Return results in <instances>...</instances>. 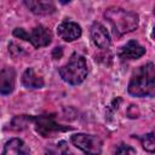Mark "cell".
Returning a JSON list of instances; mask_svg holds the SVG:
<instances>
[{
	"label": "cell",
	"mask_w": 155,
	"mask_h": 155,
	"mask_svg": "<svg viewBox=\"0 0 155 155\" xmlns=\"http://www.w3.org/2000/svg\"><path fill=\"white\" fill-rule=\"evenodd\" d=\"M128 92L136 97L155 96V65L153 63H147L133 73L128 84Z\"/></svg>",
	"instance_id": "1"
},
{
	"label": "cell",
	"mask_w": 155,
	"mask_h": 155,
	"mask_svg": "<svg viewBox=\"0 0 155 155\" xmlns=\"http://www.w3.org/2000/svg\"><path fill=\"white\" fill-rule=\"evenodd\" d=\"M104 16L111 24L116 35H122L134 30L139 22V17L136 12L126 11L121 7H109L104 12Z\"/></svg>",
	"instance_id": "2"
},
{
	"label": "cell",
	"mask_w": 155,
	"mask_h": 155,
	"mask_svg": "<svg viewBox=\"0 0 155 155\" xmlns=\"http://www.w3.org/2000/svg\"><path fill=\"white\" fill-rule=\"evenodd\" d=\"M61 78L70 84V85H79L81 84L85 78L87 76V63L86 59L78 53H73L69 62L59 68Z\"/></svg>",
	"instance_id": "3"
},
{
	"label": "cell",
	"mask_w": 155,
	"mask_h": 155,
	"mask_svg": "<svg viewBox=\"0 0 155 155\" xmlns=\"http://www.w3.org/2000/svg\"><path fill=\"white\" fill-rule=\"evenodd\" d=\"M73 145L82 150L86 155H101L102 153V140L99 137L86 133H76L70 138Z\"/></svg>",
	"instance_id": "4"
},
{
	"label": "cell",
	"mask_w": 155,
	"mask_h": 155,
	"mask_svg": "<svg viewBox=\"0 0 155 155\" xmlns=\"http://www.w3.org/2000/svg\"><path fill=\"white\" fill-rule=\"evenodd\" d=\"M35 130L42 137H53L58 132L71 130V127H63L58 125L52 116H35L33 117Z\"/></svg>",
	"instance_id": "5"
},
{
	"label": "cell",
	"mask_w": 155,
	"mask_h": 155,
	"mask_svg": "<svg viewBox=\"0 0 155 155\" xmlns=\"http://www.w3.org/2000/svg\"><path fill=\"white\" fill-rule=\"evenodd\" d=\"M57 33L64 41H74L81 36V28L75 22L64 21L57 27Z\"/></svg>",
	"instance_id": "6"
},
{
	"label": "cell",
	"mask_w": 155,
	"mask_h": 155,
	"mask_svg": "<svg viewBox=\"0 0 155 155\" xmlns=\"http://www.w3.org/2000/svg\"><path fill=\"white\" fill-rule=\"evenodd\" d=\"M91 38L98 48H108L110 46V36L108 30L101 23H94L91 28Z\"/></svg>",
	"instance_id": "7"
},
{
	"label": "cell",
	"mask_w": 155,
	"mask_h": 155,
	"mask_svg": "<svg viewBox=\"0 0 155 155\" xmlns=\"http://www.w3.org/2000/svg\"><path fill=\"white\" fill-rule=\"evenodd\" d=\"M51 39H52L51 31L44 25L35 27L30 33V42L36 48L47 46L51 42Z\"/></svg>",
	"instance_id": "8"
},
{
	"label": "cell",
	"mask_w": 155,
	"mask_h": 155,
	"mask_svg": "<svg viewBox=\"0 0 155 155\" xmlns=\"http://www.w3.org/2000/svg\"><path fill=\"white\" fill-rule=\"evenodd\" d=\"M2 155H30V153L22 139L12 138L5 144Z\"/></svg>",
	"instance_id": "9"
},
{
	"label": "cell",
	"mask_w": 155,
	"mask_h": 155,
	"mask_svg": "<svg viewBox=\"0 0 155 155\" xmlns=\"http://www.w3.org/2000/svg\"><path fill=\"white\" fill-rule=\"evenodd\" d=\"M15 70L12 68H5L0 73V92L1 94H10L15 88Z\"/></svg>",
	"instance_id": "10"
},
{
	"label": "cell",
	"mask_w": 155,
	"mask_h": 155,
	"mask_svg": "<svg viewBox=\"0 0 155 155\" xmlns=\"http://www.w3.org/2000/svg\"><path fill=\"white\" fill-rule=\"evenodd\" d=\"M144 53H145V48L134 40L128 41L126 45L121 47V51H120V56L126 59H137L142 57Z\"/></svg>",
	"instance_id": "11"
},
{
	"label": "cell",
	"mask_w": 155,
	"mask_h": 155,
	"mask_svg": "<svg viewBox=\"0 0 155 155\" xmlns=\"http://www.w3.org/2000/svg\"><path fill=\"white\" fill-rule=\"evenodd\" d=\"M25 6L35 15H51L56 11L53 2L51 1H24Z\"/></svg>",
	"instance_id": "12"
},
{
	"label": "cell",
	"mask_w": 155,
	"mask_h": 155,
	"mask_svg": "<svg viewBox=\"0 0 155 155\" xmlns=\"http://www.w3.org/2000/svg\"><path fill=\"white\" fill-rule=\"evenodd\" d=\"M22 84L28 88H41L44 86V79L38 75L33 68H28L22 75Z\"/></svg>",
	"instance_id": "13"
},
{
	"label": "cell",
	"mask_w": 155,
	"mask_h": 155,
	"mask_svg": "<svg viewBox=\"0 0 155 155\" xmlns=\"http://www.w3.org/2000/svg\"><path fill=\"white\" fill-rule=\"evenodd\" d=\"M44 155H74L73 151L69 149L67 142L61 140L57 144H51Z\"/></svg>",
	"instance_id": "14"
},
{
	"label": "cell",
	"mask_w": 155,
	"mask_h": 155,
	"mask_svg": "<svg viewBox=\"0 0 155 155\" xmlns=\"http://www.w3.org/2000/svg\"><path fill=\"white\" fill-rule=\"evenodd\" d=\"M33 117L34 116H28V115H21V116H16L12 119L11 121V128L15 131H21L24 130L28 124L33 122Z\"/></svg>",
	"instance_id": "15"
},
{
	"label": "cell",
	"mask_w": 155,
	"mask_h": 155,
	"mask_svg": "<svg viewBox=\"0 0 155 155\" xmlns=\"http://www.w3.org/2000/svg\"><path fill=\"white\" fill-rule=\"evenodd\" d=\"M143 148L149 153H155V134L148 133L140 138Z\"/></svg>",
	"instance_id": "16"
},
{
	"label": "cell",
	"mask_w": 155,
	"mask_h": 155,
	"mask_svg": "<svg viewBox=\"0 0 155 155\" xmlns=\"http://www.w3.org/2000/svg\"><path fill=\"white\" fill-rule=\"evenodd\" d=\"M114 155H136V149L127 144H119L114 150Z\"/></svg>",
	"instance_id": "17"
},
{
	"label": "cell",
	"mask_w": 155,
	"mask_h": 155,
	"mask_svg": "<svg viewBox=\"0 0 155 155\" xmlns=\"http://www.w3.org/2000/svg\"><path fill=\"white\" fill-rule=\"evenodd\" d=\"M13 35H15L16 38H19V39H23V40L30 42V35H29L23 28H16V29L13 30Z\"/></svg>",
	"instance_id": "18"
},
{
	"label": "cell",
	"mask_w": 155,
	"mask_h": 155,
	"mask_svg": "<svg viewBox=\"0 0 155 155\" xmlns=\"http://www.w3.org/2000/svg\"><path fill=\"white\" fill-rule=\"evenodd\" d=\"M52 56H53V58H61L62 57V48L61 47H56L54 50H53V52H52Z\"/></svg>",
	"instance_id": "19"
},
{
	"label": "cell",
	"mask_w": 155,
	"mask_h": 155,
	"mask_svg": "<svg viewBox=\"0 0 155 155\" xmlns=\"http://www.w3.org/2000/svg\"><path fill=\"white\" fill-rule=\"evenodd\" d=\"M154 35H155V27H154Z\"/></svg>",
	"instance_id": "20"
}]
</instances>
